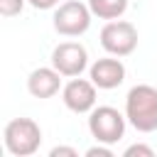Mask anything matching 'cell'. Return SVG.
<instances>
[{"instance_id":"cell-7","label":"cell","mask_w":157,"mask_h":157,"mask_svg":"<svg viewBox=\"0 0 157 157\" xmlns=\"http://www.w3.org/2000/svg\"><path fill=\"white\" fill-rule=\"evenodd\" d=\"M96 83L91 78H78L74 76L64 88H61V101L71 113H91L96 108Z\"/></svg>"},{"instance_id":"cell-14","label":"cell","mask_w":157,"mask_h":157,"mask_svg":"<svg viewBox=\"0 0 157 157\" xmlns=\"http://www.w3.org/2000/svg\"><path fill=\"white\" fill-rule=\"evenodd\" d=\"M49 157H78V152L74 147H66V145H59L49 152Z\"/></svg>"},{"instance_id":"cell-3","label":"cell","mask_w":157,"mask_h":157,"mask_svg":"<svg viewBox=\"0 0 157 157\" xmlns=\"http://www.w3.org/2000/svg\"><path fill=\"white\" fill-rule=\"evenodd\" d=\"M125 115L113 105H96L88 113V130L96 137V142L115 145L125 135Z\"/></svg>"},{"instance_id":"cell-1","label":"cell","mask_w":157,"mask_h":157,"mask_svg":"<svg viewBox=\"0 0 157 157\" xmlns=\"http://www.w3.org/2000/svg\"><path fill=\"white\" fill-rule=\"evenodd\" d=\"M125 118L140 132L157 130V88L150 83H137L125 96Z\"/></svg>"},{"instance_id":"cell-10","label":"cell","mask_w":157,"mask_h":157,"mask_svg":"<svg viewBox=\"0 0 157 157\" xmlns=\"http://www.w3.org/2000/svg\"><path fill=\"white\" fill-rule=\"evenodd\" d=\"M91 12L98 20H118L128 10V0H88Z\"/></svg>"},{"instance_id":"cell-12","label":"cell","mask_w":157,"mask_h":157,"mask_svg":"<svg viewBox=\"0 0 157 157\" xmlns=\"http://www.w3.org/2000/svg\"><path fill=\"white\" fill-rule=\"evenodd\" d=\"M86 157H113V150H110V145L98 142V145H93V147L86 150Z\"/></svg>"},{"instance_id":"cell-13","label":"cell","mask_w":157,"mask_h":157,"mask_svg":"<svg viewBox=\"0 0 157 157\" xmlns=\"http://www.w3.org/2000/svg\"><path fill=\"white\" fill-rule=\"evenodd\" d=\"M135 155H142V157H152V155H155V150H152L150 145H130V147L125 150V157H135Z\"/></svg>"},{"instance_id":"cell-8","label":"cell","mask_w":157,"mask_h":157,"mask_svg":"<svg viewBox=\"0 0 157 157\" xmlns=\"http://www.w3.org/2000/svg\"><path fill=\"white\" fill-rule=\"evenodd\" d=\"M88 76L101 91H110V88H118L125 81V66H123L120 56L110 54V56L96 59L88 69Z\"/></svg>"},{"instance_id":"cell-11","label":"cell","mask_w":157,"mask_h":157,"mask_svg":"<svg viewBox=\"0 0 157 157\" xmlns=\"http://www.w3.org/2000/svg\"><path fill=\"white\" fill-rule=\"evenodd\" d=\"M25 7V0H0V15L2 17H15Z\"/></svg>"},{"instance_id":"cell-2","label":"cell","mask_w":157,"mask_h":157,"mask_svg":"<svg viewBox=\"0 0 157 157\" xmlns=\"http://www.w3.org/2000/svg\"><path fill=\"white\" fill-rule=\"evenodd\" d=\"M5 150L15 157H29L42 145V128L32 118H12L2 132Z\"/></svg>"},{"instance_id":"cell-9","label":"cell","mask_w":157,"mask_h":157,"mask_svg":"<svg viewBox=\"0 0 157 157\" xmlns=\"http://www.w3.org/2000/svg\"><path fill=\"white\" fill-rule=\"evenodd\" d=\"M61 88V74L54 66H39L27 76V91L34 98H52Z\"/></svg>"},{"instance_id":"cell-15","label":"cell","mask_w":157,"mask_h":157,"mask_svg":"<svg viewBox=\"0 0 157 157\" xmlns=\"http://www.w3.org/2000/svg\"><path fill=\"white\" fill-rule=\"evenodd\" d=\"M34 10H52V7H56L59 5V0H27Z\"/></svg>"},{"instance_id":"cell-5","label":"cell","mask_w":157,"mask_h":157,"mask_svg":"<svg viewBox=\"0 0 157 157\" xmlns=\"http://www.w3.org/2000/svg\"><path fill=\"white\" fill-rule=\"evenodd\" d=\"M101 47L113 56H128L137 49V29L128 20H110L101 29Z\"/></svg>"},{"instance_id":"cell-4","label":"cell","mask_w":157,"mask_h":157,"mask_svg":"<svg viewBox=\"0 0 157 157\" xmlns=\"http://www.w3.org/2000/svg\"><path fill=\"white\" fill-rule=\"evenodd\" d=\"M91 17H93V12H91L88 5H83L78 0H66V2H61L56 7L52 20H54V29L59 34H64V37H81L83 32H88Z\"/></svg>"},{"instance_id":"cell-6","label":"cell","mask_w":157,"mask_h":157,"mask_svg":"<svg viewBox=\"0 0 157 157\" xmlns=\"http://www.w3.org/2000/svg\"><path fill=\"white\" fill-rule=\"evenodd\" d=\"M52 66L61 76H69V78L81 76L88 66V52L78 42H61L52 52Z\"/></svg>"}]
</instances>
